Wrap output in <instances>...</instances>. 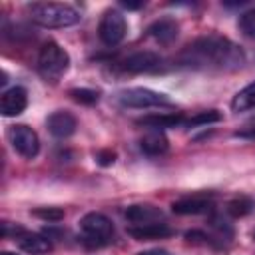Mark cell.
<instances>
[{
  "mask_svg": "<svg viewBox=\"0 0 255 255\" xmlns=\"http://www.w3.org/2000/svg\"><path fill=\"white\" fill-rule=\"evenodd\" d=\"M177 62L195 70L231 72L239 70L245 64V52L229 38H223L219 34H207L187 44L179 54Z\"/></svg>",
  "mask_w": 255,
  "mask_h": 255,
  "instance_id": "1",
  "label": "cell"
},
{
  "mask_svg": "<svg viewBox=\"0 0 255 255\" xmlns=\"http://www.w3.org/2000/svg\"><path fill=\"white\" fill-rule=\"evenodd\" d=\"M28 14L42 28H68L80 22V12L62 2H34L28 6Z\"/></svg>",
  "mask_w": 255,
  "mask_h": 255,
  "instance_id": "2",
  "label": "cell"
},
{
  "mask_svg": "<svg viewBox=\"0 0 255 255\" xmlns=\"http://www.w3.org/2000/svg\"><path fill=\"white\" fill-rule=\"evenodd\" d=\"M70 68V54L56 42H46L38 54V72L48 82H58Z\"/></svg>",
  "mask_w": 255,
  "mask_h": 255,
  "instance_id": "3",
  "label": "cell"
},
{
  "mask_svg": "<svg viewBox=\"0 0 255 255\" xmlns=\"http://www.w3.org/2000/svg\"><path fill=\"white\" fill-rule=\"evenodd\" d=\"M82 241L90 247H102L114 241V223L98 211H90L80 219Z\"/></svg>",
  "mask_w": 255,
  "mask_h": 255,
  "instance_id": "4",
  "label": "cell"
},
{
  "mask_svg": "<svg viewBox=\"0 0 255 255\" xmlns=\"http://www.w3.org/2000/svg\"><path fill=\"white\" fill-rule=\"evenodd\" d=\"M116 102L124 108H169L173 106L171 100L155 90L149 88H124L116 94Z\"/></svg>",
  "mask_w": 255,
  "mask_h": 255,
  "instance_id": "5",
  "label": "cell"
},
{
  "mask_svg": "<svg viewBox=\"0 0 255 255\" xmlns=\"http://www.w3.org/2000/svg\"><path fill=\"white\" fill-rule=\"evenodd\" d=\"M8 139L12 147L26 159H34L40 151V137L38 133L26 126V124H16L8 128Z\"/></svg>",
  "mask_w": 255,
  "mask_h": 255,
  "instance_id": "6",
  "label": "cell"
},
{
  "mask_svg": "<svg viewBox=\"0 0 255 255\" xmlns=\"http://www.w3.org/2000/svg\"><path fill=\"white\" fill-rule=\"evenodd\" d=\"M126 30H128V26H126V18L122 16V12L110 8L102 14L100 24H98V36H100L102 44H106L110 48L118 46L124 40Z\"/></svg>",
  "mask_w": 255,
  "mask_h": 255,
  "instance_id": "7",
  "label": "cell"
},
{
  "mask_svg": "<svg viewBox=\"0 0 255 255\" xmlns=\"http://www.w3.org/2000/svg\"><path fill=\"white\" fill-rule=\"evenodd\" d=\"M161 68V56L149 50H141L135 54H129L120 62V70L128 74H143V72H155Z\"/></svg>",
  "mask_w": 255,
  "mask_h": 255,
  "instance_id": "8",
  "label": "cell"
},
{
  "mask_svg": "<svg viewBox=\"0 0 255 255\" xmlns=\"http://www.w3.org/2000/svg\"><path fill=\"white\" fill-rule=\"evenodd\" d=\"M211 209H213V195L209 193L187 195L171 203V211L177 215H199V213H209Z\"/></svg>",
  "mask_w": 255,
  "mask_h": 255,
  "instance_id": "9",
  "label": "cell"
},
{
  "mask_svg": "<svg viewBox=\"0 0 255 255\" xmlns=\"http://www.w3.org/2000/svg\"><path fill=\"white\" fill-rule=\"evenodd\" d=\"M46 128L48 131L58 137V139H66L70 135L76 133V128H78V120L72 112L68 110H56L52 112L48 118H46Z\"/></svg>",
  "mask_w": 255,
  "mask_h": 255,
  "instance_id": "10",
  "label": "cell"
},
{
  "mask_svg": "<svg viewBox=\"0 0 255 255\" xmlns=\"http://www.w3.org/2000/svg\"><path fill=\"white\" fill-rule=\"evenodd\" d=\"M26 106H28V92L22 86H14V88L6 90L0 98V112L6 118L22 114L26 110Z\"/></svg>",
  "mask_w": 255,
  "mask_h": 255,
  "instance_id": "11",
  "label": "cell"
},
{
  "mask_svg": "<svg viewBox=\"0 0 255 255\" xmlns=\"http://www.w3.org/2000/svg\"><path fill=\"white\" fill-rule=\"evenodd\" d=\"M126 219L131 225H143V223H153V221H163V211L155 205L149 203H135L126 209Z\"/></svg>",
  "mask_w": 255,
  "mask_h": 255,
  "instance_id": "12",
  "label": "cell"
},
{
  "mask_svg": "<svg viewBox=\"0 0 255 255\" xmlns=\"http://www.w3.org/2000/svg\"><path fill=\"white\" fill-rule=\"evenodd\" d=\"M128 233L137 241H149V239H163L173 233V229L163 221L143 223V225H129Z\"/></svg>",
  "mask_w": 255,
  "mask_h": 255,
  "instance_id": "13",
  "label": "cell"
},
{
  "mask_svg": "<svg viewBox=\"0 0 255 255\" xmlns=\"http://www.w3.org/2000/svg\"><path fill=\"white\" fill-rule=\"evenodd\" d=\"M169 143H167V137L163 135V131L159 129H149L141 139H139V149L149 155V157H157V155H163L167 151Z\"/></svg>",
  "mask_w": 255,
  "mask_h": 255,
  "instance_id": "14",
  "label": "cell"
},
{
  "mask_svg": "<svg viewBox=\"0 0 255 255\" xmlns=\"http://www.w3.org/2000/svg\"><path fill=\"white\" fill-rule=\"evenodd\" d=\"M179 34V24L173 18H161L149 26V36L159 44H171Z\"/></svg>",
  "mask_w": 255,
  "mask_h": 255,
  "instance_id": "15",
  "label": "cell"
},
{
  "mask_svg": "<svg viewBox=\"0 0 255 255\" xmlns=\"http://www.w3.org/2000/svg\"><path fill=\"white\" fill-rule=\"evenodd\" d=\"M16 239H18L20 249L26 251V253H30V255H42V253H48L52 249L50 237H44V235H38V233H26V231H22Z\"/></svg>",
  "mask_w": 255,
  "mask_h": 255,
  "instance_id": "16",
  "label": "cell"
},
{
  "mask_svg": "<svg viewBox=\"0 0 255 255\" xmlns=\"http://www.w3.org/2000/svg\"><path fill=\"white\" fill-rule=\"evenodd\" d=\"M183 116L181 114H149L141 120H137L139 126L149 128V129H165V128H175L179 124H183Z\"/></svg>",
  "mask_w": 255,
  "mask_h": 255,
  "instance_id": "17",
  "label": "cell"
},
{
  "mask_svg": "<svg viewBox=\"0 0 255 255\" xmlns=\"http://www.w3.org/2000/svg\"><path fill=\"white\" fill-rule=\"evenodd\" d=\"M231 110L233 112H249V110H255V82L247 84L245 88H241L233 100H231Z\"/></svg>",
  "mask_w": 255,
  "mask_h": 255,
  "instance_id": "18",
  "label": "cell"
},
{
  "mask_svg": "<svg viewBox=\"0 0 255 255\" xmlns=\"http://www.w3.org/2000/svg\"><path fill=\"white\" fill-rule=\"evenodd\" d=\"M253 209H255V201H253L251 197H245V195L235 197V199H231V201L225 205V211H227L231 217H245V215H249Z\"/></svg>",
  "mask_w": 255,
  "mask_h": 255,
  "instance_id": "19",
  "label": "cell"
},
{
  "mask_svg": "<svg viewBox=\"0 0 255 255\" xmlns=\"http://www.w3.org/2000/svg\"><path fill=\"white\" fill-rule=\"evenodd\" d=\"M70 98L78 104H86V106H92L100 100V92L96 90H90V88H74L70 90Z\"/></svg>",
  "mask_w": 255,
  "mask_h": 255,
  "instance_id": "20",
  "label": "cell"
},
{
  "mask_svg": "<svg viewBox=\"0 0 255 255\" xmlns=\"http://www.w3.org/2000/svg\"><path fill=\"white\" fill-rule=\"evenodd\" d=\"M221 120V114L217 110H207V112H199L195 114L193 118H189L185 124L191 128V126H209V124H215Z\"/></svg>",
  "mask_w": 255,
  "mask_h": 255,
  "instance_id": "21",
  "label": "cell"
},
{
  "mask_svg": "<svg viewBox=\"0 0 255 255\" xmlns=\"http://www.w3.org/2000/svg\"><path fill=\"white\" fill-rule=\"evenodd\" d=\"M237 26H239V30H241V32H243L247 38L255 40V10L243 12V14L239 16Z\"/></svg>",
  "mask_w": 255,
  "mask_h": 255,
  "instance_id": "22",
  "label": "cell"
},
{
  "mask_svg": "<svg viewBox=\"0 0 255 255\" xmlns=\"http://www.w3.org/2000/svg\"><path fill=\"white\" fill-rule=\"evenodd\" d=\"M34 217H40L44 221H50V223H56L60 219H64V209L60 207H38L32 211Z\"/></svg>",
  "mask_w": 255,
  "mask_h": 255,
  "instance_id": "23",
  "label": "cell"
},
{
  "mask_svg": "<svg viewBox=\"0 0 255 255\" xmlns=\"http://www.w3.org/2000/svg\"><path fill=\"white\" fill-rule=\"evenodd\" d=\"M96 161H98L100 165H112V163L116 161V153H114L112 149H102V151H98Z\"/></svg>",
  "mask_w": 255,
  "mask_h": 255,
  "instance_id": "24",
  "label": "cell"
},
{
  "mask_svg": "<svg viewBox=\"0 0 255 255\" xmlns=\"http://www.w3.org/2000/svg\"><path fill=\"white\" fill-rule=\"evenodd\" d=\"M235 135H237V137H245V139H255V128H249V129L237 131Z\"/></svg>",
  "mask_w": 255,
  "mask_h": 255,
  "instance_id": "25",
  "label": "cell"
},
{
  "mask_svg": "<svg viewBox=\"0 0 255 255\" xmlns=\"http://www.w3.org/2000/svg\"><path fill=\"white\" fill-rule=\"evenodd\" d=\"M137 255H171V253L165 249H147V251H139Z\"/></svg>",
  "mask_w": 255,
  "mask_h": 255,
  "instance_id": "26",
  "label": "cell"
},
{
  "mask_svg": "<svg viewBox=\"0 0 255 255\" xmlns=\"http://www.w3.org/2000/svg\"><path fill=\"white\" fill-rule=\"evenodd\" d=\"M122 6H124V8H128V10H137V8H141V6H143V2H126V0H124V2H122Z\"/></svg>",
  "mask_w": 255,
  "mask_h": 255,
  "instance_id": "27",
  "label": "cell"
},
{
  "mask_svg": "<svg viewBox=\"0 0 255 255\" xmlns=\"http://www.w3.org/2000/svg\"><path fill=\"white\" fill-rule=\"evenodd\" d=\"M0 255H18V253H12V251H2Z\"/></svg>",
  "mask_w": 255,
  "mask_h": 255,
  "instance_id": "28",
  "label": "cell"
}]
</instances>
